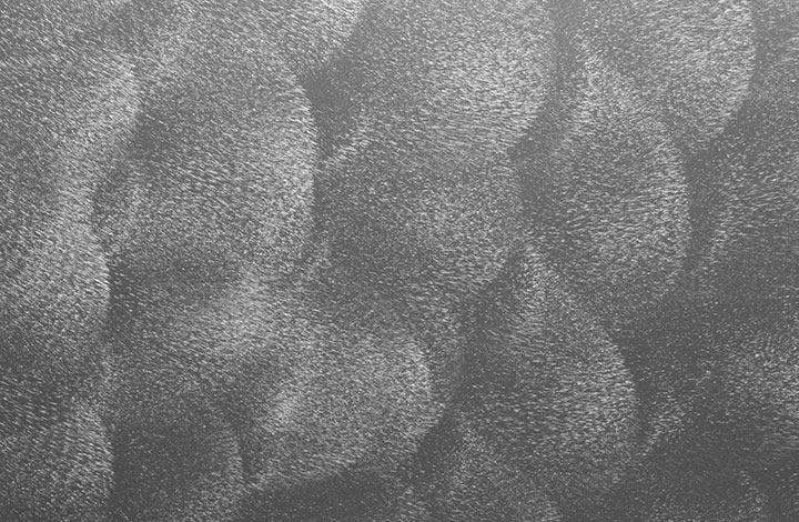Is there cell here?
Here are the masks:
<instances>
[{
    "label": "cell",
    "mask_w": 799,
    "mask_h": 522,
    "mask_svg": "<svg viewBox=\"0 0 799 522\" xmlns=\"http://www.w3.org/2000/svg\"><path fill=\"white\" fill-rule=\"evenodd\" d=\"M109 429L114 468L110 511L140 521L233 516L244 468L236 438L216 403L134 414Z\"/></svg>",
    "instance_id": "2"
},
{
    "label": "cell",
    "mask_w": 799,
    "mask_h": 522,
    "mask_svg": "<svg viewBox=\"0 0 799 522\" xmlns=\"http://www.w3.org/2000/svg\"><path fill=\"white\" fill-rule=\"evenodd\" d=\"M413 491L447 520H538L537 488L449 406L422 440Z\"/></svg>",
    "instance_id": "3"
},
{
    "label": "cell",
    "mask_w": 799,
    "mask_h": 522,
    "mask_svg": "<svg viewBox=\"0 0 799 522\" xmlns=\"http://www.w3.org/2000/svg\"><path fill=\"white\" fill-rule=\"evenodd\" d=\"M0 423L1 515L85 521L110 511L113 445L90 371L40 373L9 367Z\"/></svg>",
    "instance_id": "1"
}]
</instances>
